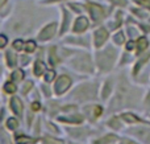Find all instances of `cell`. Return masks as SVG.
I'll return each instance as SVG.
<instances>
[{
    "label": "cell",
    "mask_w": 150,
    "mask_h": 144,
    "mask_svg": "<svg viewBox=\"0 0 150 144\" xmlns=\"http://www.w3.org/2000/svg\"><path fill=\"white\" fill-rule=\"evenodd\" d=\"M70 85H71V79L67 76H61L55 82V93L62 94L63 91H66L70 87Z\"/></svg>",
    "instance_id": "1"
},
{
    "label": "cell",
    "mask_w": 150,
    "mask_h": 144,
    "mask_svg": "<svg viewBox=\"0 0 150 144\" xmlns=\"http://www.w3.org/2000/svg\"><path fill=\"white\" fill-rule=\"evenodd\" d=\"M55 28H57L55 24H49L46 28H44L41 32H40L38 38L41 40V41H46V40L52 38V37L54 36V33H55Z\"/></svg>",
    "instance_id": "2"
},
{
    "label": "cell",
    "mask_w": 150,
    "mask_h": 144,
    "mask_svg": "<svg viewBox=\"0 0 150 144\" xmlns=\"http://www.w3.org/2000/svg\"><path fill=\"white\" fill-rule=\"evenodd\" d=\"M88 8H90L91 16H92V19L95 21H99V20H101V19L104 17V9L100 7V5H98V4H90V5H88Z\"/></svg>",
    "instance_id": "3"
},
{
    "label": "cell",
    "mask_w": 150,
    "mask_h": 144,
    "mask_svg": "<svg viewBox=\"0 0 150 144\" xmlns=\"http://www.w3.org/2000/svg\"><path fill=\"white\" fill-rule=\"evenodd\" d=\"M108 38V33H107L105 29H98L95 32V37H93V42H95V46H101L104 42Z\"/></svg>",
    "instance_id": "4"
},
{
    "label": "cell",
    "mask_w": 150,
    "mask_h": 144,
    "mask_svg": "<svg viewBox=\"0 0 150 144\" xmlns=\"http://www.w3.org/2000/svg\"><path fill=\"white\" fill-rule=\"evenodd\" d=\"M109 52H111V49L107 50L105 53H103V54H100V58H99V63H100L101 68H109V66L112 65V62H113V56L112 57H109Z\"/></svg>",
    "instance_id": "5"
},
{
    "label": "cell",
    "mask_w": 150,
    "mask_h": 144,
    "mask_svg": "<svg viewBox=\"0 0 150 144\" xmlns=\"http://www.w3.org/2000/svg\"><path fill=\"white\" fill-rule=\"evenodd\" d=\"M87 26H88L87 19H86V17H79L76 21H75L73 29H74V32H76V33H80V32L86 31V29H87Z\"/></svg>",
    "instance_id": "6"
},
{
    "label": "cell",
    "mask_w": 150,
    "mask_h": 144,
    "mask_svg": "<svg viewBox=\"0 0 150 144\" xmlns=\"http://www.w3.org/2000/svg\"><path fill=\"white\" fill-rule=\"evenodd\" d=\"M11 107H12L13 113L17 114V115H21V111H23V103L18 98H12L11 99Z\"/></svg>",
    "instance_id": "7"
},
{
    "label": "cell",
    "mask_w": 150,
    "mask_h": 144,
    "mask_svg": "<svg viewBox=\"0 0 150 144\" xmlns=\"http://www.w3.org/2000/svg\"><path fill=\"white\" fill-rule=\"evenodd\" d=\"M44 71H45L44 62H41V61H37V62L34 63V74H36V76H41Z\"/></svg>",
    "instance_id": "8"
},
{
    "label": "cell",
    "mask_w": 150,
    "mask_h": 144,
    "mask_svg": "<svg viewBox=\"0 0 150 144\" xmlns=\"http://www.w3.org/2000/svg\"><path fill=\"white\" fill-rule=\"evenodd\" d=\"M137 52H142L144 49H146V46H148V40L145 38V37H141L140 40L137 41Z\"/></svg>",
    "instance_id": "9"
},
{
    "label": "cell",
    "mask_w": 150,
    "mask_h": 144,
    "mask_svg": "<svg viewBox=\"0 0 150 144\" xmlns=\"http://www.w3.org/2000/svg\"><path fill=\"white\" fill-rule=\"evenodd\" d=\"M62 122H70V123H80L83 120L82 116H69V118H62Z\"/></svg>",
    "instance_id": "10"
},
{
    "label": "cell",
    "mask_w": 150,
    "mask_h": 144,
    "mask_svg": "<svg viewBox=\"0 0 150 144\" xmlns=\"http://www.w3.org/2000/svg\"><path fill=\"white\" fill-rule=\"evenodd\" d=\"M109 140H115V142H116V136H113V135H108L107 138H103V139L98 140V142H95L93 144H108Z\"/></svg>",
    "instance_id": "11"
},
{
    "label": "cell",
    "mask_w": 150,
    "mask_h": 144,
    "mask_svg": "<svg viewBox=\"0 0 150 144\" xmlns=\"http://www.w3.org/2000/svg\"><path fill=\"white\" fill-rule=\"evenodd\" d=\"M7 61H8V65L9 66H15L16 65V56L13 53L8 52L7 53Z\"/></svg>",
    "instance_id": "12"
},
{
    "label": "cell",
    "mask_w": 150,
    "mask_h": 144,
    "mask_svg": "<svg viewBox=\"0 0 150 144\" xmlns=\"http://www.w3.org/2000/svg\"><path fill=\"white\" fill-rule=\"evenodd\" d=\"M4 90L7 93H15L16 91V86H15V83H12V82H7V83L4 85Z\"/></svg>",
    "instance_id": "13"
},
{
    "label": "cell",
    "mask_w": 150,
    "mask_h": 144,
    "mask_svg": "<svg viewBox=\"0 0 150 144\" xmlns=\"http://www.w3.org/2000/svg\"><path fill=\"white\" fill-rule=\"evenodd\" d=\"M24 49H25L26 52H29V53L33 52V50L36 49V42L32 41V40H29V41L25 44V48H24Z\"/></svg>",
    "instance_id": "14"
},
{
    "label": "cell",
    "mask_w": 150,
    "mask_h": 144,
    "mask_svg": "<svg viewBox=\"0 0 150 144\" xmlns=\"http://www.w3.org/2000/svg\"><path fill=\"white\" fill-rule=\"evenodd\" d=\"M23 77H24V73L21 70H16V71H13V73H12L13 81H21V79H23Z\"/></svg>",
    "instance_id": "15"
},
{
    "label": "cell",
    "mask_w": 150,
    "mask_h": 144,
    "mask_svg": "<svg viewBox=\"0 0 150 144\" xmlns=\"http://www.w3.org/2000/svg\"><path fill=\"white\" fill-rule=\"evenodd\" d=\"M122 119H125V120L129 122V123H133V122H138V118H136V116L132 115V114H124V115H122Z\"/></svg>",
    "instance_id": "16"
},
{
    "label": "cell",
    "mask_w": 150,
    "mask_h": 144,
    "mask_svg": "<svg viewBox=\"0 0 150 144\" xmlns=\"http://www.w3.org/2000/svg\"><path fill=\"white\" fill-rule=\"evenodd\" d=\"M34 140L30 138H24V136H18L17 138V143L18 144H28V143H33Z\"/></svg>",
    "instance_id": "17"
},
{
    "label": "cell",
    "mask_w": 150,
    "mask_h": 144,
    "mask_svg": "<svg viewBox=\"0 0 150 144\" xmlns=\"http://www.w3.org/2000/svg\"><path fill=\"white\" fill-rule=\"evenodd\" d=\"M17 120L16 119H8V122H7V127L8 128H11V130H15L16 127H17Z\"/></svg>",
    "instance_id": "18"
},
{
    "label": "cell",
    "mask_w": 150,
    "mask_h": 144,
    "mask_svg": "<svg viewBox=\"0 0 150 144\" xmlns=\"http://www.w3.org/2000/svg\"><path fill=\"white\" fill-rule=\"evenodd\" d=\"M113 40H115V42H116V44H122V42H124V34H122V33H117L116 36L113 37Z\"/></svg>",
    "instance_id": "19"
},
{
    "label": "cell",
    "mask_w": 150,
    "mask_h": 144,
    "mask_svg": "<svg viewBox=\"0 0 150 144\" xmlns=\"http://www.w3.org/2000/svg\"><path fill=\"white\" fill-rule=\"evenodd\" d=\"M13 48H15L16 50H21L24 48V42L21 41V40H16V41L13 42Z\"/></svg>",
    "instance_id": "20"
},
{
    "label": "cell",
    "mask_w": 150,
    "mask_h": 144,
    "mask_svg": "<svg viewBox=\"0 0 150 144\" xmlns=\"http://www.w3.org/2000/svg\"><path fill=\"white\" fill-rule=\"evenodd\" d=\"M55 77V73H54V70H49L46 73V76H45V79H46V82H50V81H53V78Z\"/></svg>",
    "instance_id": "21"
},
{
    "label": "cell",
    "mask_w": 150,
    "mask_h": 144,
    "mask_svg": "<svg viewBox=\"0 0 150 144\" xmlns=\"http://www.w3.org/2000/svg\"><path fill=\"white\" fill-rule=\"evenodd\" d=\"M45 144H63L59 140H54V139H50V138H46L45 139Z\"/></svg>",
    "instance_id": "22"
},
{
    "label": "cell",
    "mask_w": 150,
    "mask_h": 144,
    "mask_svg": "<svg viewBox=\"0 0 150 144\" xmlns=\"http://www.w3.org/2000/svg\"><path fill=\"white\" fill-rule=\"evenodd\" d=\"M136 1L140 3L141 5H144V7H146V8L150 9V0H136Z\"/></svg>",
    "instance_id": "23"
},
{
    "label": "cell",
    "mask_w": 150,
    "mask_h": 144,
    "mask_svg": "<svg viewBox=\"0 0 150 144\" xmlns=\"http://www.w3.org/2000/svg\"><path fill=\"white\" fill-rule=\"evenodd\" d=\"M100 114H101V107H99V106H95V107H93V115L99 116Z\"/></svg>",
    "instance_id": "24"
},
{
    "label": "cell",
    "mask_w": 150,
    "mask_h": 144,
    "mask_svg": "<svg viewBox=\"0 0 150 144\" xmlns=\"http://www.w3.org/2000/svg\"><path fill=\"white\" fill-rule=\"evenodd\" d=\"M112 1L117 5H125L127 4V0H112Z\"/></svg>",
    "instance_id": "25"
},
{
    "label": "cell",
    "mask_w": 150,
    "mask_h": 144,
    "mask_svg": "<svg viewBox=\"0 0 150 144\" xmlns=\"http://www.w3.org/2000/svg\"><path fill=\"white\" fill-rule=\"evenodd\" d=\"M0 40H1V45H0V46L4 48L5 44H7V38H5V36H0Z\"/></svg>",
    "instance_id": "26"
},
{
    "label": "cell",
    "mask_w": 150,
    "mask_h": 144,
    "mask_svg": "<svg viewBox=\"0 0 150 144\" xmlns=\"http://www.w3.org/2000/svg\"><path fill=\"white\" fill-rule=\"evenodd\" d=\"M133 48H134V42H133V41H129V42L127 44V49H128V50H132Z\"/></svg>",
    "instance_id": "27"
},
{
    "label": "cell",
    "mask_w": 150,
    "mask_h": 144,
    "mask_svg": "<svg viewBox=\"0 0 150 144\" xmlns=\"http://www.w3.org/2000/svg\"><path fill=\"white\" fill-rule=\"evenodd\" d=\"M32 108H33L34 111H37V110H40V103L38 102H36V103H33L32 105Z\"/></svg>",
    "instance_id": "28"
},
{
    "label": "cell",
    "mask_w": 150,
    "mask_h": 144,
    "mask_svg": "<svg viewBox=\"0 0 150 144\" xmlns=\"http://www.w3.org/2000/svg\"><path fill=\"white\" fill-rule=\"evenodd\" d=\"M122 144H134V143H132V142H125V143H122Z\"/></svg>",
    "instance_id": "29"
}]
</instances>
